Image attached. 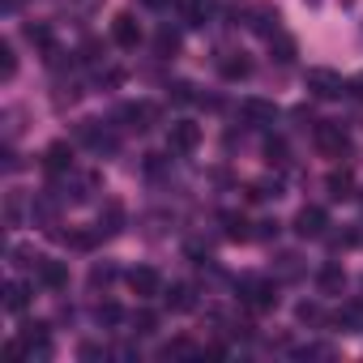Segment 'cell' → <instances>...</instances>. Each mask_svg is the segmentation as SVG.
I'll return each instance as SVG.
<instances>
[{
  "instance_id": "5b68a950",
  "label": "cell",
  "mask_w": 363,
  "mask_h": 363,
  "mask_svg": "<svg viewBox=\"0 0 363 363\" xmlns=\"http://www.w3.org/2000/svg\"><path fill=\"white\" fill-rule=\"evenodd\" d=\"M316 145H320L329 158H342V154L350 150V141H346L342 124H316Z\"/></svg>"
},
{
  "instance_id": "277c9868",
  "label": "cell",
  "mask_w": 363,
  "mask_h": 363,
  "mask_svg": "<svg viewBox=\"0 0 363 363\" xmlns=\"http://www.w3.org/2000/svg\"><path fill=\"white\" fill-rule=\"evenodd\" d=\"M128 286H133V295H137V299H154V295L162 291V274H158V269H150V265H137V269L128 274Z\"/></svg>"
},
{
  "instance_id": "7402d4cb",
  "label": "cell",
  "mask_w": 363,
  "mask_h": 363,
  "mask_svg": "<svg viewBox=\"0 0 363 363\" xmlns=\"http://www.w3.org/2000/svg\"><path fill=\"white\" fill-rule=\"evenodd\" d=\"M214 5H218V0H189V18H193V26H201L206 13H214Z\"/></svg>"
},
{
  "instance_id": "9a60e30c",
  "label": "cell",
  "mask_w": 363,
  "mask_h": 363,
  "mask_svg": "<svg viewBox=\"0 0 363 363\" xmlns=\"http://www.w3.org/2000/svg\"><path fill=\"white\" fill-rule=\"evenodd\" d=\"M39 282H43L48 291H60V286L69 282V269H65L60 261H43V265H39Z\"/></svg>"
},
{
  "instance_id": "2e32d148",
  "label": "cell",
  "mask_w": 363,
  "mask_h": 363,
  "mask_svg": "<svg viewBox=\"0 0 363 363\" xmlns=\"http://www.w3.org/2000/svg\"><path fill=\"white\" fill-rule=\"evenodd\" d=\"M316 282H320V291H325V295H342V286H346V274H342L337 265H325V269L316 274Z\"/></svg>"
},
{
  "instance_id": "8992f818",
  "label": "cell",
  "mask_w": 363,
  "mask_h": 363,
  "mask_svg": "<svg viewBox=\"0 0 363 363\" xmlns=\"http://www.w3.org/2000/svg\"><path fill=\"white\" fill-rule=\"evenodd\" d=\"M308 90H312L316 99H337V94H342V77H337L333 69H312V73H308Z\"/></svg>"
},
{
  "instance_id": "3957f363",
  "label": "cell",
  "mask_w": 363,
  "mask_h": 363,
  "mask_svg": "<svg viewBox=\"0 0 363 363\" xmlns=\"http://www.w3.org/2000/svg\"><path fill=\"white\" fill-rule=\"evenodd\" d=\"M167 145H171L175 154H193V150L201 145V124H189V120L171 124V137H167Z\"/></svg>"
},
{
  "instance_id": "9c48e42d",
  "label": "cell",
  "mask_w": 363,
  "mask_h": 363,
  "mask_svg": "<svg viewBox=\"0 0 363 363\" xmlns=\"http://www.w3.org/2000/svg\"><path fill=\"white\" fill-rule=\"evenodd\" d=\"M167 308H171V312H193V308H197V291H193L189 282H175V286L167 291Z\"/></svg>"
},
{
  "instance_id": "30bf717a",
  "label": "cell",
  "mask_w": 363,
  "mask_h": 363,
  "mask_svg": "<svg viewBox=\"0 0 363 363\" xmlns=\"http://www.w3.org/2000/svg\"><path fill=\"white\" fill-rule=\"evenodd\" d=\"M111 39H116L120 48H137V39H141V30H137V22H133V13H120V18L111 22Z\"/></svg>"
},
{
  "instance_id": "ffe728a7",
  "label": "cell",
  "mask_w": 363,
  "mask_h": 363,
  "mask_svg": "<svg viewBox=\"0 0 363 363\" xmlns=\"http://www.w3.org/2000/svg\"><path fill=\"white\" fill-rule=\"evenodd\" d=\"M13 265H18V269H35V274H39L43 257H39L35 248H26V244H22V248H13Z\"/></svg>"
},
{
  "instance_id": "4316f807",
  "label": "cell",
  "mask_w": 363,
  "mask_h": 363,
  "mask_svg": "<svg viewBox=\"0 0 363 363\" xmlns=\"http://www.w3.org/2000/svg\"><path fill=\"white\" fill-rule=\"evenodd\" d=\"M120 320H124V312L116 303H99V325H120Z\"/></svg>"
},
{
  "instance_id": "8d00e7d4",
  "label": "cell",
  "mask_w": 363,
  "mask_h": 363,
  "mask_svg": "<svg viewBox=\"0 0 363 363\" xmlns=\"http://www.w3.org/2000/svg\"><path fill=\"white\" fill-rule=\"evenodd\" d=\"M354 94H359V99H363V77H359V82H354Z\"/></svg>"
},
{
  "instance_id": "cb8c5ba5",
  "label": "cell",
  "mask_w": 363,
  "mask_h": 363,
  "mask_svg": "<svg viewBox=\"0 0 363 363\" xmlns=\"http://www.w3.org/2000/svg\"><path fill=\"white\" fill-rule=\"evenodd\" d=\"M269 48H274V56H278V60H282V65H286V60H295V43H291V39H286V35H278V43H274V39H269Z\"/></svg>"
},
{
  "instance_id": "ba28073f",
  "label": "cell",
  "mask_w": 363,
  "mask_h": 363,
  "mask_svg": "<svg viewBox=\"0 0 363 363\" xmlns=\"http://www.w3.org/2000/svg\"><path fill=\"white\" fill-rule=\"evenodd\" d=\"M43 167H48L52 175H60V171H73V145H65V141L48 145V154H43Z\"/></svg>"
},
{
  "instance_id": "836d02e7",
  "label": "cell",
  "mask_w": 363,
  "mask_h": 363,
  "mask_svg": "<svg viewBox=\"0 0 363 363\" xmlns=\"http://www.w3.org/2000/svg\"><path fill=\"white\" fill-rule=\"evenodd\" d=\"M295 261H299V257H291V252L282 257V274H286V278H299V265H295Z\"/></svg>"
},
{
  "instance_id": "e575fe53",
  "label": "cell",
  "mask_w": 363,
  "mask_h": 363,
  "mask_svg": "<svg viewBox=\"0 0 363 363\" xmlns=\"http://www.w3.org/2000/svg\"><path fill=\"white\" fill-rule=\"evenodd\" d=\"M257 227H261V231H257L261 240H269V235H278V223H257Z\"/></svg>"
},
{
  "instance_id": "f546056e",
  "label": "cell",
  "mask_w": 363,
  "mask_h": 363,
  "mask_svg": "<svg viewBox=\"0 0 363 363\" xmlns=\"http://www.w3.org/2000/svg\"><path fill=\"white\" fill-rule=\"evenodd\" d=\"M359 316H363V308H359V303H346V308L337 312V325H359Z\"/></svg>"
},
{
  "instance_id": "7a4b0ae2",
  "label": "cell",
  "mask_w": 363,
  "mask_h": 363,
  "mask_svg": "<svg viewBox=\"0 0 363 363\" xmlns=\"http://www.w3.org/2000/svg\"><path fill=\"white\" fill-rule=\"evenodd\" d=\"M325 227H329V218H325L320 206H303L295 214V235L299 240H316V235H325Z\"/></svg>"
},
{
  "instance_id": "44dd1931",
  "label": "cell",
  "mask_w": 363,
  "mask_h": 363,
  "mask_svg": "<svg viewBox=\"0 0 363 363\" xmlns=\"http://www.w3.org/2000/svg\"><path fill=\"white\" fill-rule=\"evenodd\" d=\"M154 329H158V316H154L150 308L133 312V333H141V337H145V333H154Z\"/></svg>"
},
{
  "instance_id": "d6a6232c",
  "label": "cell",
  "mask_w": 363,
  "mask_h": 363,
  "mask_svg": "<svg viewBox=\"0 0 363 363\" xmlns=\"http://www.w3.org/2000/svg\"><path fill=\"white\" fill-rule=\"evenodd\" d=\"M171 99H175V103H193V86H189V82H175V86H171Z\"/></svg>"
},
{
  "instance_id": "8fae6325",
  "label": "cell",
  "mask_w": 363,
  "mask_h": 363,
  "mask_svg": "<svg viewBox=\"0 0 363 363\" xmlns=\"http://www.w3.org/2000/svg\"><path fill=\"white\" fill-rule=\"evenodd\" d=\"M325 189H329L333 201H346V197H354V179H350V171H329Z\"/></svg>"
},
{
  "instance_id": "7c38bea8",
  "label": "cell",
  "mask_w": 363,
  "mask_h": 363,
  "mask_svg": "<svg viewBox=\"0 0 363 363\" xmlns=\"http://www.w3.org/2000/svg\"><path fill=\"white\" fill-rule=\"evenodd\" d=\"M248 73H252V60H248L244 52H231V56L223 60V77H227V82H244Z\"/></svg>"
},
{
  "instance_id": "4fadbf2b",
  "label": "cell",
  "mask_w": 363,
  "mask_h": 363,
  "mask_svg": "<svg viewBox=\"0 0 363 363\" xmlns=\"http://www.w3.org/2000/svg\"><path fill=\"white\" fill-rule=\"evenodd\" d=\"M124 116L133 120V128H137V133H145V128H154V120H158V107H154V103H133Z\"/></svg>"
},
{
  "instance_id": "e0dca14e",
  "label": "cell",
  "mask_w": 363,
  "mask_h": 363,
  "mask_svg": "<svg viewBox=\"0 0 363 363\" xmlns=\"http://www.w3.org/2000/svg\"><path fill=\"white\" fill-rule=\"evenodd\" d=\"M252 30H261V35L274 39V30H278V9H269V5L252 9Z\"/></svg>"
},
{
  "instance_id": "484cf974",
  "label": "cell",
  "mask_w": 363,
  "mask_h": 363,
  "mask_svg": "<svg viewBox=\"0 0 363 363\" xmlns=\"http://www.w3.org/2000/svg\"><path fill=\"white\" fill-rule=\"evenodd\" d=\"M179 48V35L175 30H158V56H171Z\"/></svg>"
},
{
  "instance_id": "d6986e66",
  "label": "cell",
  "mask_w": 363,
  "mask_h": 363,
  "mask_svg": "<svg viewBox=\"0 0 363 363\" xmlns=\"http://www.w3.org/2000/svg\"><path fill=\"white\" fill-rule=\"evenodd\" d=\"M26 299H30V291H26L22 282H9V286H5V308H9V312H22Z\"/></svg>"
},
{
  "instance_id": "d4e9b609",
  "label": "cell",
  "mask_w": 363,
  "mask_h": 363,
  "mask_svg": "<svg viewBox=\"0 0 363 363\" xmlns=\"http://www.w3.org/2000/svg\"><path fill=\"white\" fill-rule=\"evenodd\" d=\"M116 282V269L111 265H94L90 269V286H111Z\"/></svg>"
},
{
  "instance_id": "4dcf8cb0",
  "label": "cell",
  "mask_w": 363,
  "mask_h": 363,
  "mask_svg": "<svg viewBox=\"0 0 363 363\" xmlns=\"http://www.w3.org/2000/svg\"><path fill=\"white\" fill-rule=\"evenodd\" d=\"M162 354H167V359H171V354H193V342H189V337H175L171 346H162Z\"/></svg>"
},
{
  "instance_id": "d590c367",
  "label": "cell",
  "mask_w": 363,
  "mask_h": 363,
  "mask_svg": "<svg viewBox=\"0 0 363 363\" xmlns=\"http://www.w3.org/2000/svg\"><path fill=\"white\" fill-rule=\"evenodd\" d=\"M141 5H150V9H167L171 0H141Z\"/></svg>"
},
{
  "instance_id": "52a82bcc",
  "label": "cell",
  "mask_w": 363,
  "mask_h": 363,
  "mask_svg": "<svg viewBox=\"0 0 363 363\" xmlns=\"http://www.w3.org/2000/svg\"><path fill=\"white\" fill-rule=\"evenodd\" d=\"M240 111H244V120H248V124H257V128H265V124H274V120H278V107H274V103H265V99H244V107H240Z\"/></svg>"
},
{
  "instance_id": "ac0fdd59",
  "label": "cell",
  "mask_w": 363,
  "mask_h": 363,
  "mask_svg": "<svg viewBox=\"0 0 363 363\" xmlns=\"http://www.w3.org/2000/svg\"><path fill=\"white\" fill-rule=\"evenodd\" d=\"M223 227H227V240H248V218L244 214H223Z\"/></svg>"
},
{
  "instance_id": "83f0119b",
  "label": "cell",
  "mask_w": 363,
  "mask_h": 363,
  "mask_svg": "<svg viewBox=\"0 0 363 363\" xmlns=\"http://www.w3.org/2000/svg\"><path fill=\"white\" fill-rule=\"evenodd\" d=\"M295 316H299L303 325H320V320H325V312H320L316 303H299V312H295Z\"/></svg>"
},
{
  "instance_id": "74e56055",
  "label": "cell",
  "mask_w": 363,
  "mask_h": 363,
  "mask_svg": "<svg viewBox=\"0 0 363 363\" xmlns=\"http://www.w3.org/2000/svg\"><path fill=\"white\" fill-rule=\"evenodd\" d=\"M303 5H312V9H316V5H320V0H303Z\"/></svg>"
},
{
  "instance_id": "603a6c76",
  "label": "cell",
  "mask_w": 363,
  "mask_h": 363,
  "mask_svg": "<svg viewBox=\"0 0 363 363\" xmlns=\"http://www.w3.org/2000/svg\"><path fill=\"white\" fill-rule=\"evenodd\" d=\"M26 39H30L35 48H43V52L52 48V30H48V26H26Z\"/></svg>"
},
{
  "instance_id": "f1b7e54d",
  "label": "cell",
  "mask_w": 363,
  "mask_h": 363,
  "mask_svg": "<svg viewBox=\"0 0 363 363\" xmlns=\"http://www.w3.org/2000/svg\"><path fill=\"white\" fill-rule=\"evenodd\" d=\"M0 56H5V65H0V73H5V82L18 73V56H13V43H5V48H0Z\"/></svg>"
},
{
  "instance_id": "5bb4252c",
  "label": "cell",
  "mask_w": 363,
  "mask_h": 363,
  "mask_svg": "<svg viewBox=\"0 0 363 363\" xmlns=\"http://www.w3.org/2000/svg\"><path fill=\"white\" fill-rule=\"evenodd\" d=\"M124 227V206L120 201H107V210L99 214V235H116Z\"/></svg>"
},
{
  "instance_id": "6da1fadb",
  "label": "cell",
  "mask_w": 363,
  "mask_h": 363,
  "mask_svg": "<svg viewBox=\"0 0 363 363\" xmlns=\"http://www.w3.org/2000/svg\"><path fill=\"white\" fill-rule=\"evenodd\" d=\"M240 295H244V303H248L252 312H269V308H278V286H274V282L244 278V282H240Z\"/></svg>"
},
{
  "instance_id": "1f68e13d",
  "label": "cell",
  "mask_w": 363,
  "mask_h": 363,
  "mask_svg": "<svg viewBox=\"0 0 363 363\" xmlns=\"http://www.w3.org/2000/svg\"><path fill=\"white\" fill-rule=\"evenodd\" d=\"M265 154H269V162H278V167H282V162H286V141H269V145H265Z\"/></svg>"
}]
</instances>
